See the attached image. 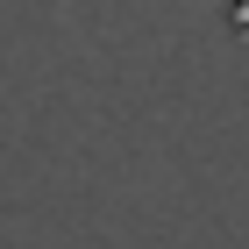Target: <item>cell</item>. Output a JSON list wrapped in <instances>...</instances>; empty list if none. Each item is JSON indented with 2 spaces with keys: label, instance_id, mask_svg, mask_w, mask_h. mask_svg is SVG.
<instances>
[{
  "label": "cell",
  "instance_id": "1",
  "mask_svg": "<svg viewBox=\"0 0 249 249\" xmlns=\"http://www.w3.org/2000/svg\"><path fill=\"white\" fill-rule=\"evenodd\" d=\"M228 36L249 43V0H228Z\"/></svg>",
  "mask_w": 249,
  "mask_h": 249
}]
</instances>
